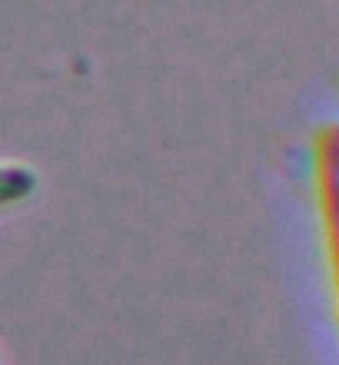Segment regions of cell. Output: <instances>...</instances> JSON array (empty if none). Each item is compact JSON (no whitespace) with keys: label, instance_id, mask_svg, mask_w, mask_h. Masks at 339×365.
Segmentation results:
<instances>
[{"label":"cell","instance_id":"6da1fadb","mask_svg":"<svg viewBox=\"0 0 339 365\" xmlns=\"http://www.w3.org/2000/svg\"><path fill=\"white\" fill-rule=\"evenodd\" d=\"M313 176H316V202H320L323 236H326V259L339 296V120L316 130Z\"/></svg>","mask_w":339,"mask_h":365},{"label":"cell","instance_id":"7a4b0ae2","mask_svg":"<svg viewBox=\"0 0 339 365\" xmlns=\"http://www.w3.org/2000/svg\"><path fill=\"white\" fill-rule=\"evenodd\" d=\"M37 190V173L24 163H0V210L30 200Z\"/></svg>","mask_w":339,"mask_h":365}]
</instances>
